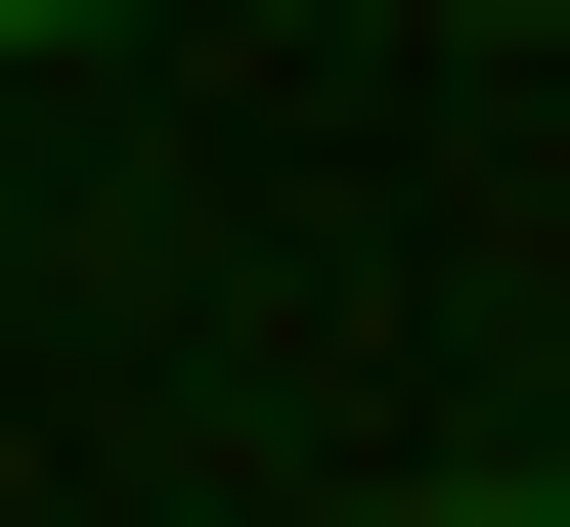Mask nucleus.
Masks as SVG:
<instances>
[{
    "instance_id": "1",
    "label": "nucleus",
    "mask_w": 570,
    "mask_h": 527,
    "mask_svg": "<svg viewBox=\"0 0 570 527\" xmlns=\"http://www.w3.org/2000/svg\"><path fill=\"white\" fill-rule=\"evenodd\" d=\"M395 527H570V484H395Z\"/></svg>"
},
{
    "instance_id": "2",
    "label": "nucleus",
    "mask_w": 570,
    "mask_h": 527,
    "mask_svg": "<svg viewBox=\"0 0 570 527\" xmlns=\"http://www.w3.org/2000/svg\"><path fill=\"white\" fill-rule=\"evenodd\" d=\"M0 45H88V0H0Z\"/></svg>"
}]
</instances>
